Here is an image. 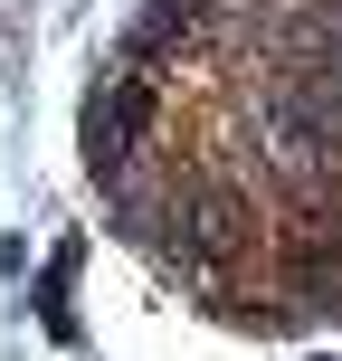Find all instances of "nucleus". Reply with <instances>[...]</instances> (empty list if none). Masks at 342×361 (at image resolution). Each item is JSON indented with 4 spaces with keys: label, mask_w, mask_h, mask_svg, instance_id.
I'll return each mask as SVG.
<instances>
[{
    "label": "nucleus",
    "mask_w": 342,
    "mask_h": 361,
    "mask_svg": "<svg viewBox=\"0 0 342 361\" xmlns=\"http://www.w3.org/2000/svg\"><path fill=\"white\" fill-rule=\"evenodd\" d=\"M67 276H76V247H57V257H48V276H38V314H48L57 343L76 333V314H67Z\"/></svg>",
    "instance_id": "f257e3e1"
}]
</instances>
